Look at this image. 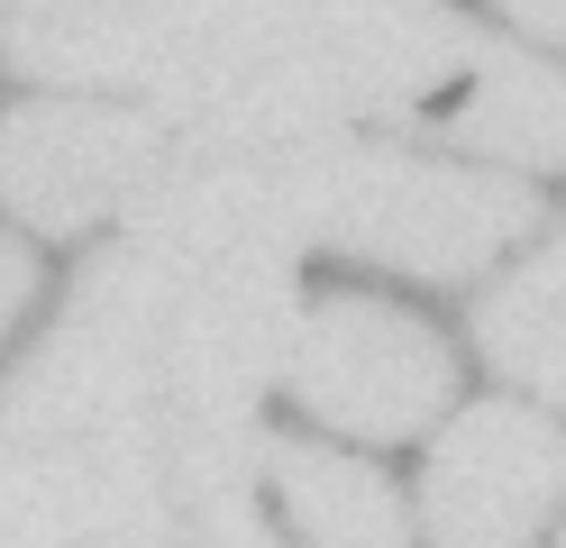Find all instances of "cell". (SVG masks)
Segmentation results:
<instances>
[{"label": "cell", "mask_w": 566, "mask_h": 548, "mask_svg": "<svg viewBox=\"0 0 566 548\" xmlns=\"http://www.w3.org/2000/svg\"><path fill=\"white\" fill-rule=\"evenodd\" d=\"M293 283L265 256L119 238L74 283L64 329L0 384V438H229L293 348Z\"/></svg>", "instance_id": "1"}, {"label": "cell", "mask_w": 566, "mask_h": 548, "mask_svg": "<svg viewBox=\"0 0 566 548\" xmlns=\"http://www.w3.org/2000/svg\"><path fill=\"white\" fill-rule=\"evenodd\" d=\"M530 183L475 174L411 146H357V137H293V146H201L174 137L156 183L128 210V238L165 247H220L283 266L293 247H347L394 275L457 283L484 256H503L530 229Z\"/></svg>", "instance_id": "2"}, {"label": "cell", "mask_w": 566, "mask_h": 548, "mask_svg": "<svg viewBox=\"0 0 566 548\" xmlns=\"http://www.w3.org/2000/svg\"><path fill=\"white\" fill-rule=\"evenodd\" d=\"M484 37L430 0H174L147 120L201 146H293L357 120H420Z\"/></svg>", "instance_id": "3"}, {"label": "cell", "mask_w": 566, "mask_h": 548, "mask_svg": "<svg viewBox=\"0 0 566 548\" xmlns=\"http://www.w3.org/2000/svg\"><path fill=\"white\" fill-rule=\"evenodd\" d=\"M265 466L256 430L229 438H0V548L137 539L201 503H238Z\"/></svg>", "instance_id": "4"}, {"label": "cell", "mask_w": 566, "mask_h": 548, "mask_svg": "<svg viewBox=\"0 0 566 548\" xmlns=\"http://www.w3.org/2000/svg\"><path fill=\"white\" fill-rule=\"evenodd\" d=\"M283 375H293V393L329 430L411 438V430H430L448 412L457 356H448V339L430 320H411L394 302H366V292H329V302H311L293 320Z\"/></svg>", "instance_id": "5"}, {"label": "cell", "mask_w": 566, "mask_h": 548, "mask_svg": "<svg viewBox=\"0 0 566 548\" xmlns=\"http://www.w3.org/2000/svg\"><path fill=\"white\" fill-rule=\"evenodd\" d=\"M174 128H156L147 110L111 101H28L0 120V201L28 229H92L111 210H137V193L156 183Z\"/></svg>", "instance_id": "6"}, {"label": "cell", "mask_w": 566, "mask_h": 548, "mask_svg": "<svg viewBox=\"0 0 566 548\" xmlns=\"http://www.w3.org/2000/svg\"><path fill=\"white\" fill-rule=\"evenodd\" d=\"M557 485H566V438L521 402H475L430 448L420 511H430L439 548H530Z\"/></svg>", "instance_id": "7"}, {"label": "cell", "mask_w": 566, "mask_h": 548, "mask_svg": "<svg viewBox=\"0 0 566 548\" xmlns=\"http://www.w3.org/2000/svg\"><path fill=\"white\" fill-rule=\"evenodd\" d=\"M174 0H0V55L38 83L147 92Z\"/></svg>", "instance_id": "8"}, {"label": "cell", "mask_w": 566, "mask_h": 548, "mask_svg": "<svg viewBox=\"0 0 566 548\" xmlns=\"http://www.w3.org/2000/svg\"><path fill=\"white\" fill-rule=\"evenodd\" d=\"M420 120L448 128L457 146H475V156H503V165L548 174V165H566V73L484 37L475 64L457 73V83L420 110Z\"/></svg>", "instance_id": "9"}, {"label": "cell", "mask_w": 566, "mask_h": 548, "mask_svg": "<svg viewBox=\"0 0 566 548\" xmlns=\"http://www.w3.org/2000/svg\"><path fill=\"white\" fill-rule=\"evenodd\" d=\"M265 466L283 485V511H293L302 548H411V521H402L384 475L321 457V448H265Z\"/></svg>", "instance_id": "10"}, {"label": "cell", "mask_w": 566, "mask_h": 548, "mask_svg": "<svg viewBox=\"0 0 566 548\" xmlns=\"http://www.w3.org/2000/svg\"><path fill=\"white\" fill-rule=\"evenodd\" d=\"M475 339H484V356L503 365L512 384L566 402V229H557L539 256H530L512 283H493V292H484Z\"/></svg>", "instance_id": "11"}, {"label": "cell", "mask_w": 566, "mask_h": 548, "mask_svg": "<svg viewBox=\"0 0 566 548\" xmlns=\"http://www.w3.org/2000/svg\"><path fill=\"white\" fill-rule=\"evenodd\" d=\"M28 292H38V266H28V247H10V238H0V329L28 311Z\"/></svg>", "instance_id": "12"}, {"label": "cell", "mask_w": 566, "mask_h": 548, "mask_svg": "<svg viewBox=\"0 0 566 548\" xmlns=\"http://www.w3.org/2000/svg\"><path fill=\"white\" fill-rule=\"evenodd\" d=\"M503 10H512L530 37H566V0H503Z\"/></svg>", "instance_id": "13"}, {"label": "cell", "mask_w": 566, "mask_h": 548, "mask_svg": "<svg viewBox=\"0 0 566 548\" xmlns=\"http://www.w3.org/2000/svg\"><path fill=\"white\" fill-rule=\"evenodd\" d=\"M557 548H566V539H557Z\"/></svg>", "instance_id": "14"}]
</instances>
